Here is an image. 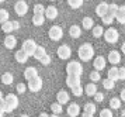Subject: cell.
<instances>
[{"instance_id": "obj_1", "label": "cell", "mask_w": 125, "mask_h": 117, "mask_svg": "<svg viewBox=\"0 0 125 117\" xmlns=\"http://www.w3.org/2000/svg\"><path fill=\"white\" fill-rule=\"evenodd\" d=\"M77 54H79V58L82 61L87 62L94 56V48H93V45H91L90 42H84V44H82L79 47Z\"/></svg>"}, {"instance_id": "obj_2", "label": "cell", "mask_w": 125, "mask_h": 117, "mask_svg": "<svg viewBox=\"0 0 125 117\" xmlns=\"http://www.w3.org/2000/svg\"><path fill=\"white\" fill-rule=\"evenodd\" d=\"M66 72H68V76H76V78H80L82 73H83V66L79 61H70L66 65Z\"/></svg>"}, {"instance_id": "obj_3", "label": "cell", "mask_w": 125, "mask_h": 117, "mask_svg": "<svg viewBox=\"0 0 125 117\" xmlns=\"http://www.w3.org/2000/svg\"><path fill=\"white\" fill-rule=\"evenodd\" d=\"M4 102H6V113H11L18 107V99L14 93H9L4 96Z\"/></svg>"}, {"instance_id": "obj_4", "label": "cell", "mask_w": 125, "mask_h": 117, "mask_svg": "<svg viewBox=\"0 0 125 117\" xmlns=\"http://www.w3.org/2000/svg\"><path fill=\"white\" fill-rule=\"evenodd\" d=\"M104 39L107 41L108 44H115L117 41H118V37H119V34H118V31L115 30L114 27H110L108 30H105L104 31Z\"/></svg>"}, {"instance_id": "obj_5", "label": "cell", "mask_w": 125, "mask_h": 117, "mask_svg": "<svg viewBox=\"0 0 125 117\" xmlns=\"http://www.w3.org/2000/svg\"><path fill=\"white\" fill-rule=\"evenodd\" d=\"M37 47H38V44L35 42L34 39H25L23 42V48L21 50L27 54L28 56H34V52H35V50H37Z\"/></svg>"}, {"instance_id": "obj_6", "label": "cell", "mask_w": 125, "mask_h": 117, "mask_svg": "<svg viewBox=\"0 0 125 117\" xmlns=\"http://www.w3.org/2000/svg\"><path fill=\"white\" fill-rule=\"evenodd\" d=\"M48 35H49V38H51L52 41H59L63 35L62 27H59V26H52V27L49 28V31H48Z\"/></svg>"}, {"instance_id": "obj_7", "label": "cell", "mask_w": 125, "mask_h": 117, "mask_svg": "<svg viewBox=\"0 0 125 117\" xmlns=\"http://www.w3.org/2000/svg\"><path fill=\"white\" fill-rule=\"evenodd\" d=\"M14 11L17 16H25L28 11V3L24 0H18L17 3L14 4Z\"/></svg>"}, {"instance_id": "obj_8", "label": "cell", "mask_w": 125, "mask_h": 117, "mask_svg": "<svg viewBox=\"0 0 125 117\" xmlns=\"http://www.w3.org/2000/svg\"><path fill=\"white\" fill-rule=\"evenodd\" d=\"M27 88H28L31 92H34V93L35 92H40V90L42 89V79H41V76H37V78L28 80Z\"/></svg>"}, {"instance_id": "obj_9", "label": "cell", "mask_w": 125, "mask_h": 117, "mask_svg": "<svg viewBox=\"0 0 125 117\" xmlns=\"http://www.w3.org/2000/svg\"><path fill=\"white\" fill-rule=\"evenodd\" d=\"M58 56L61 58V59H69L70 55H72V50H70V47L69 45H61L56 51Z\"/></svg>"}, {"instance_id": "obj_10", "label": "cell", "mask_w": 125, "mask_h": 117, "mask_svg": "<svg viewBox=\"0 0 125 117\" xmlns=\"http://www.w3.org/2000/svg\"><path fill=\"white\" fill-rule=\"evenodd\" d=\"M105 64H107V59L104 56H96L94 61H93V68H94V71L100 72L105 68Z\"/></svg>"}, {"instance_id": "obj_11", "label": "cell", "mask_w": 125, "mask_h": 117, "mask_svg": "<svg viewBox=\"0 0 125 117\" xmlns=\"http://www.w3.org/2000/svg\"><path fill=\"white\" fill-rule=\"evenodd\" d=\"M37 76H40V75H38V69L35 66L25 68V71H24V78L27 79V80H31V79L37 78Z\"/></svg>"}, {"instance_id": "obj_12", "label": "cell", "mask_w": 125, "mask_h": 117, "mask_svg": "<svg viewBox=\"0 0 125 117\" xmlns=\"http://www.w3.org/2000/svg\"><path fill=\"white\" fill-rule=\"evenodd\" d=\"M119 61H121V54H119V51H110L108 52V62L110 64H113V65H117V64H119Z\"/></svg>"}, {"instance_id": "obj_13", "label": "cell", "mask_w": 125, "mask_h": 117, "mask_svg": "<svg viewBox=\"0 0 125 117\" xmlns=\"http://www.w3.org/2000/svg\"><path fill=\"white\" fill-rule=\"evenodd\" d=\"M45 18H49V20H55L58 17V9L55 6H48L45 9V13H44Z\"/></svg>"}, {"instance_id": "obj_14", "label": "cell", "mask_w": 125, "mask_h": 117, "mask_svg": "<svg viewBox=\"0 0 125 117\" xmlns=\"http://www.w3.org/2000/svg\"><path fill=\"white\" fill-rule=\"evenodd\" d=\"M108 13V3L105 1H101V3H98L96 7V14L100 17H104L105 14Z\"/></svg>"}, {"instance_id": "obj_15", "label": "cell", "mask_w": 125, "mask_h": 117, "mask_svg": "<svg viewBox=\"0 0 125 117\" xmlns=\"http://www.w3.org/2000/svg\"><path fill=\"white\" fill-rule=\"evenodd\" d=\"M69 93L66 92V90H59L58 92V95H56V100H58V103L59 104H66L69 102Z\"/></svg>"}, {"instance_id": "obj_16", "label": "cell", "mask_w": 125, "mask_h": 117, "mask_svg": "<svg viewBox=\"0 0 125 117\" xmlns=\"http://www.w3.org/2000/svg\"><path fill=\"white\" fill-rule=\"evenodd\" d=\"M80 113V106L77 103H70L68 106V114L70 117H77Z\"/></svg>"}, {"instance_id": "obj_17", "label": "cell", "mask_w": 125, "mask_h": 117, "mask_svg": "<svg viewBox=\"0 0 125 117\" xmlns=\"http://www.w3.org/2000/svg\"><path fill=\"white\" fill-rule=\"evenodd\" d=\"M16 44H17V39H16V37L14 35H7L6 38H4V47H6L7 50H13L14 47H16Z\"/></svg>"}, {"instance_id": "obj_18", "label": "cell", "mask_w": 125, "mask_h": 117, "mask_svg": "<svg viewBox=\"0 0 125 117\" xmlns=\"http://www.w3.org/2000/svg\"><path fill=\"white\" fill-rule=\"evenodd\" d=\"M115 20H117L119 24H125V4L118 7V11H117V14H115Z\"/></svg>"}, {"instance_id": "obj_19", "label": "cell", "mask_w": 125, "mask_h": 117, "mask_svg": "<svg viewBox=\"0 0 125 117\" xmlns=\"http://www.w3.org/2000/svg\"><path fill=\"white\" fill-rule=\"evenodd\" d=\"M14 56H16V61H17L18 64H25V62L28 61V58H30L23 50H18L17 52L14 54Z\"/></svg>"}, {"instance_id": "obj_20", "label": "cell", "mask_w": 125, "mask_h": 117, "mask_svg": "<svg viewBox=\"0 0 125 117\" xmlns=\"http://www.w3.org/2000/svg\"><path fill=\"white\" fill-rule=\"evenodd\" d=\"M66 85H68V88H70V89H73L76 86H80V78L68 76V78H66Z\"/></svg>"}, {"instance_id": "obj_21", "label": "cell", "mask_w": 125, "mask_h": 117, "mask_svg": "<svg viewBox=\"0 0 125 117\" xmlns=\"http://www.w3.org/2000/svg\"><path fill=\"white\" fill-rule=\"evenodd\" d=\"M69 34H70V37L72 38H79L80 35H82V28L79 27V26H70V28H69Z\"/></svg>"}, {"instance_id": "obj_22", "label": "cell", "mask_w": 125, "mask_h": 117, "mask_svg": "<svg viewBox=\"0 0 125 117\" xmlns=\"http://www.w3.org/2000/svg\"><path fill=\"white\" fill-rule=\"evenodd\" d=\"M45 55H46V50L44 48V47L38 45V47H37V50H35V52H34V58L37 59V61H41Z\"/></svg>"}, {"instance_id": "obj_23", "label": "cell", "mask_w": 125, "mask_h": 117, "mask_svg": "<svg viewBox=\"0 0 125 117\" xmlns=\"http://www.w3.org/2000/svg\"><path fill=\"white\" fill-rule=\"evenodd\" d=\"M84 93L87 96H94L97 93V86L96 83H87L84 86Z\"/></svg>"}, {"instance_id": "obj_24", "label": "cell", "mask_w": 125, "mask_h": 117, "mask_svg": "<svg viewBox=\"0 0 125 117\" xmlns=\"http://www.w3.org/2000/svg\"><path fill=\"white\" fill-rule=\"evenodd\" d=\"M107 78H108V79H111V80H114V82L119 80V78H118V68H115V66L110 68V69H108Z\"/></svg>"}, {"instance_id": "obj_25", "label": "cell", "mask_w": 125, "mask_h": 117, "mask_svg": "<svg viewBox=\"0 0 125 117\" xmlns=\"http://www.w3.org/2000/svg\"><path fill=\"white\" fill-rule=\"evenodd\" d=\"M82 26H83L84 30H93V27H94V21H93L91 17H84V18L82 20Z\"/></svg>"}, {"instance_id": "obj_26", "label": "cell", "mask_w": 125, "mask_h": 117, "mask_svg": "<svg viewBox=\"0 0 125 117\" xmlns=\"http://www.w3.org/2000/svg\"><path fill=\"white\" fill-rule=\"evenodd\" d=\"M45 23V16L44 14H34L32 16V24L34 26H42Z\"/></svg>"}, {"instance_id": "obj_27", "label": "cell", "mask_w": 125, "mask_h": 117, "mask_svg": "<svg viewBox=\"0 0 125 117\" xmlns=\"http://www.w3.org/2000/svg\"><path fill=\"white\" fill-rule=\"evenodd\" d=\"M13 79H14L13 73L6 72V73H3V75H1V83H4V85H11V83H13Z\"/></svg>"}, {"instance_id": "obj_28", "label": "cell", "mask_w": 125, "mask_h": 117, "mask_svg": "<svg viewBox=\"0 0 125 117\" xmlns=\"http://www.w3.org/2000/svg\"><path fill=\"white\" fill-rule=\"evenodd\" d=\"M1 30H3V33H6L7 35H10V33L14 31V28H13V21H7L4 24H1Z\"/></svg>"}, {"instance_id": "obj_29", "label": "cell", "mask_w": 125, "mask_h": 117, "mask_svg": "<svg viewBox=\"0 0 125 117\" xmlns=\"http://www.w3.org/2000/svg\"><path fill=\"white\" fill-rule=\"evenodd\" d=\"M104 35V30H103L101 26H94L93 27V37L94 38H100Z\"/></svg>"}, {"instance_id": "obj_30", "label": "cell", "mask_w": 125, "mask_h": 117, "mask_svg": "<svg viewBox=\"0 0 125 117\" xmlns=\"http://www.w3.org/2000/svg\"><path fill=\"white\" fill-rule=\"evenodd\" d=\"M115 20V16H113V14H110V13H107L104 17H101V21L103 24H105V26H110V24H113V21Z\"/></svg>"}, {"instance_id": "obj_31", "label": "cell", "mask_w": 125, "mask_h": 117, "mask_svg": "<svg viewBox=\"0 0 125 117\" xmlns=\"http://www.w3.org/2000/svg\"><path fill=\"white\" fill-rule=\"evenodd\" d=\"M121 107V100H119L118 97H113L111 100H110V109L111 110H117Z\"/></svg>"}, {"instance_id": "obj_32", "label": "cell", "mask_w": 125, "mask_h": 117, "mask_svg": "<svg viewBox=\"0 0 125 117\" xmlns=\"http://www.w3.org/2000/svg\"><path fill=\"white\" fill-rule=\"evenodd\" d=\"M96 110H97V107L94 103H86L84 104V113H89V114H93L94 116Z\"/></svg>"}, {"instance_id": "obj_33", "label": "cell", "mask_w": 125, "mask_h": 117, "mask_svg": "<svg viewBox=\"0 0 125 117\" xmlns=\"http://www.w3.org/2000/svg\"><path fill=\"white\" fill-rule=\"evenodd\" d=\"M114 86H115V82L114 80H111V79H104L103 80V88L105 90H111V89H114Z\"/></svg>"}, {"instance_id": "obj_34", "label": "cell", "mask_w": 125, "mask_h": 117, "mask_svg": "<svg viewBox=\"0 0 125 117\" xmlns=\"http://www.w3.org/2000/svg\"><path fill=\"white\" fill-rule=\"evenodd\" d=\"M9 21V11L6 9H0V23L4 24Z\"/></svg>"}, {"instance_id": "obj_35", "label": "cell", "mask_w": 125, "mask_h": 117, "mask_svg": "<svg viewBox=\"0 0 125 117\" xmlns=\"http://www.w3.org/2000/svg\"><path fill=\"white\" fill-rule=\"evenodd\" d=\"M51 110L53 114H56V116H59V113H62V104H59V103H52L51 104Z\"/></svg>"}, {"instance_id": "obj_36", "label": "cell", "mask_w": 125, "mask_h": 117, "mask_svg": "<svg viewBox=\"0 0 125 117\" xmlns=\"http://www.w3.org/2000/svg\"><path fill=\"white\" fill-rule=\"evenodd\" d=\"M68 4L72 9H80L83 6V0H68Z\"/></svg>"}, {"instance_id": "obj_37", "label": "cell", "mask_w": 125, "mask_h": 117, "mask_svg": "<svg viewBox=\"0 0 125 117\" xmlns=\"http://www.w3.org/2000/svg\"><path fill=\"white\" fill-rule=\"evenodd\" d=\"M72 93H73V96H76V97H80V96L84 93V88L80 85V86H76V88H73L72 89Z\"/></svg>"}, {"instance_id": "obj_38", "label": "cell", "mask_w": 125, "mask_h": 117, "mask_svg": "<svg viewBox=\"0 0 125 117\" xmlns=\"http://www.w3.org/2000/svg\"><path fill=\"white\" fill-rule=\"evenodd\" d=\"M90 79H91V83H96V82H98L101 79V75H100V72H97V71H93L90 73Z\"/></svg>"}, {"instance_id": "obj_39", "label": "cell", "mask_w": 125, "mask_h": 117, "mask_svg": "<svg viewBox=\"0 0 125 117\" xmlns=\"http://www.w3.org/2000/svg\"><path fill=\"white\" fill-rule=\"evenodd\" d=\"M44 13H45V7L41 3H37L34 6V14H44Z\"/></svg>"}, {"instance_id": "obj_40", "label": "cell", "mask_w": 125, "mask_h": 117, "mask_svg": "<svg viewBox=\"0 0 125 117\" xmlns=\"http://www.w3.org/2000/svg\"><path fill=\"white\" fill-rule=\"evenodd\" d=\"M118 4H115V3H111V4H108V13L110 14H113V16H115L117 14V11H118Z\"/></svg>"}, {"instance_id": "obj_41", "label": "cell", "mask_w": 125, "mask_h": 117, "mask_svg": "<svg viewBox=\"0 0 125 117\" xmlns=\"http://www.w3.org/2000/svg\"><path fill=\"white\" fill-rule=\"evenodd\" d=\"M100 117H113V110L111 109H103L100 112Z\"/></svg>"}, {"instance_id": "obj_42", "label": "cell", "mask_w": 125, "mask_h": 117, "mask_svg": "<svg viewBox=\"0 0 125 117\" xmlns=\"http://www.w3.org/2000/svg\"><path fill=\"white\" fill-rule=\"evenodd\" d=\"M93 97H94V102H97V103H101V102L104 100V95H103V93H100V92H97Z\"/></svg>"}, {"instance_id": "obj_43", "label": "cell", "mask_w": 125, "mask_h": 117, "mask_svg": "<svg viewBox=\"0 0 125 117\" xmlns=\"http://www.w3.org/2000/svg\"><path fill=\"white\" fill-rule=\"evenodd\" d=\"M16 89H17V92H18V93H20V95H23L24 92L27 90V86H25V85H24V83H18V85H17V88H16Z\"/></svg>"}, {"instance_id": "obj_44", "label": "cell", "mask_w": 125, "mask_h": 117, "mask_svg": "<svg viewBox=\"0 0 125 117\" xmlns=\"http://www.w3.org/2000/svg\"><path fill=\"white\" fill-rule=\"evenodd\" d=\"M40 62L42 64V65H49V64H51V56L46 54V55L44 56V58H42V59H41Z\"/></svg>"}, {"instance_id": "obj_45", "label": "cell", "mask_w": 125, "mask_h": 117, "mask_svg": "<svg viewBox=\"0 0 125 117\" xmlns=\"http://www.w3.org/2000/svg\"><path fill=\"white\" fill-rule=\"evenodd\" d=\"M118 78L119 80H125V68H118Z\"/></svg>"}, {"instance_id": "obj_46", "label": "cell", "mask_w": 125, "mask_h": 117, "mask_svg": "<svg viewBox=\"0 0 125 117\" xmlns=\"http://www.w3.org/2000/svg\"><path fill=\"white\" fill-rule=\"evenodd\" d=\"M0 112L6 113V102H4V99H3V100H0Z\"/></svg>"}, {"instance_id": "obj_47", "label": "cell", "mask_w": 125, "mask_h": 117, "mask_svg": "<svg viewBox=\"0 0 125 117\" xmlns=\"http://www.w3.org/2000/svg\"><path fill=\"white\" fill-rule=\"evenodd\" d=\"M119 100H121V102H125V89L121 90V93H119Z\"/></svg>"}, {"instance_id": "obj_48", "label": "cell", "mask_w": 125, "mask_h": 117, "mask_svg": "<svg viewBox=\"0 0 125 117\" xmlns=\"http://www.w3.org/2000/svg\"><path fill=\"white\" fill-rule=\"evenodd\" d=\"M13 28H14V30H18V28H20V23L18 21H13Z\"/></svg>"}, {"instance_id": "obj_49", "label": "cell", "mask_w": 125, "mask_h": 117, "mask_svg": "<svg viewBox=\"0 0 125 117\" xmlns=\"http://www.w3.org/2000/svg\"><path fill=\"white\" fill-rule=\"evenodd\" d=\"M82 117H94V116H93V114H89V113H83Z\"/></svg>"}, {"instance_id": "obj_50", "label": "cell", "mask_w": 125, "mask_h": 117, "mask_svg": "<svg viewBox=\"0 0 125 117\" xmlns=\"http://www.w3.org/2000/svg\"><path fill=\"white\" fill-rule=\"evenodd\" d=\"M121 50H122V54L125 55V41L122 42V45H121Z\"/></svg>"}, {"instance_id": "obj_51", "label": "cell", "mask_w": 125, "mask_h": 117, "mask_svg": "<svg viewBox=\"0 0 125 117\" xmlns=\"http://www.w3.org/2000/svg\"><path fill=\"white\" fill-rule=\"evenodd\" d=\"M38 117H49V116H48L46 113H41V114H40V116H38Z\"/></svg>"}, {"instance_id": "obj_52", "label": "cell", "mask_w": 125, "mask_h": 117, "mask_svg": "<svg viewBox=\"0 0 125 117\" xmlns=\"http://www.w3.org/2000/svg\"><path fill=\"white\" fill-rule=\"evenodd\" d=\"M4 99V96H3V93H1V90H0V100H3Z\"/></svg>"}, {"instance_id": "obj_53", "label": "cell", "mask_w": 125, "mask_h": 117, "mask_svg": "<svg viewBox=\"0 0 125 117\" xmlns=\"http://www.w3.org/2000/svg\"><path fill=\"white\" fill-rule=\"evenodd\" d=\"M20 117H30V116H27V114H21Z\"/></svg>"}, {"instance_id": "obj_54", "label": "cell", "mask_w": 125, "mask_h": 117, "mask_svg": "<svg viewBox=\"0 0 125 117\" xmlns=\"http://www.w3.org/2000/svg\"><path fill=\"white\" fill-rule=\"evenodd\" d=\"M49 117H59V116H56V114H52V116H49Z\"/></svg>"}, {"instance_id": "obj_55", "label": "cell", "mask_w": 125, "mask_h": 117, "mask_svg": "<svg viewBox=\"0 0 125 117\" xmlns=\"http://www.w3.org/2000/svg\"><path fill=\"white\" fill-rule=\"evenodd\" d=\"M3 114H4V113H3V112H0V117H3Z\"/></svg>"}, {"instance_id": "obj_56", "label": "cell", "mask_w": 125, "mask_h": 117, "mask_svg": "<svg viewBox=\"0 0 125 117\" xmlns=\"http://www.w3.org/2000/svg\"><path fill=\"white\" fill-rule=\"evenodd\" d=\"M0 6H1V1H0ZM0 9H1V7H0Z\"/></svg>"}]
</instances>
